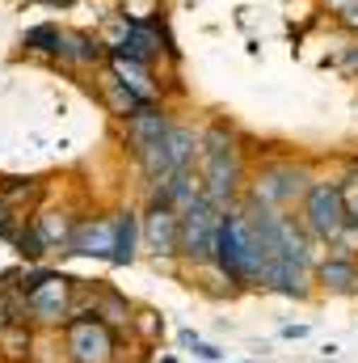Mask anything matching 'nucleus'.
<instances>
[{
    "instance_id": "30",
    "label": "nucleus",
    "mask_w": 358,
    "mask_h": 363,
    "mask_svg": "<svg viewBox=\"0 0 358 363\" xmlns=\"http://www.w3.org/2000/svg\"><path fill=\"white\" fill-rule=\"evenodd\" d=\"M354 174H358V161H354Z\"/></svg>"
},
{
    "instance_id": "4",
    "label": "nucleus",
    "mask_w": 358,
    "mask_h": 363,
    "mask_svg": "<svg viewBox=\"0 0 358 363\" xmlns=\"http://www.w3.org/2000/svg\"><path fill=\"white\" fill-rule=\"evenodd\" d=\"M64 342L72 363H114L118 351V334L97 317H72L64 325Z\"/></svg>"
},
{
    "instance_id": "18",
    "label": "nucleus",
    "mask_w": 358,
    "mask_h": 363,
    "mask_svg": "<svg viewBox=\"0 0 358 363\" xmlns=\"http://www.w3.org/2000/svg\"><path fill=\"white\" fill-rule=\"evenodd\" d=\"M165 148H169V157H173V169H190L194 157L202 152V140H198L194 131H185V127H169Z\"/></svg>"
},
{
    "instance_id": "2",
    "label": "nucleus",
    "mask_w": 358,
    "mask_h": 363,
    "mask_svg": "<svg viewBox=\"0 0 358 363\" xmlns=\"http://www.w3.org/2000/svg\"><path fill=\"white\" fill-rule=\"evenodd\" d=\"M224 216L215 203L198 199L194 207L181 211V258L202 267V262H215V245H219V233H224Z\"/></svg>"
},
{
    "instance_id": "27",
    "label": "nucleus",
    "mask_w": 358,
    "mask_h": 363,
    "mask_svg": "<svg viewBox=\"0 0 358 363\" xmlns=\"http://www.w3.org/2000/svg\"><path fill=\"white\" fill-rule=\"evenodd\" d=\"M194 355H198V359H207V363H219V359H224V351H219V347H211V342H202V338L194 342Z\"/></svg>"
},
{
    "instance_id": "1",
    "label": "nucleus",
    "mask_w": 358,
    "mask_h": 363,
    "mask_svg": "<svg viewBox=\"0 0 358 363\" xmlns=\"http://www.w3.org/2000/svg\"><path fill=\"white\" fill-rule=\"evenodd\" d=\"M245 182V157L228 127H211L202 135V194L219 211H232V199Z\"/></svg>"
},
{
    "instance_id": "10",
    "label": "nucleus",
    "mask_w": 358,
    "mask_h": 363,
    "mask_svg": "<svg viewBox=\"0 0 358 363\" xmlns=\"http://www.w3.org/2000/svg\"><path fill=\"white\" fill-rule=\"evenodd\" d=\"M105 47H110V43L93 38V34H85V30H64V34H59L55 60H64V64H72V68H93V64L105 60Z\"/></svg>"
},
{
    "instance_id": "14",
    "label": "nucleus",
    "mask_w": 358,
    "mask_h": 363,
    "mask_svg": "<svg viewBox=\"0 0 358 363\" xmlns=\"http://www.w3.org/2000/svg\"><path fill=\"white\" fill-rule=\"evenodd\" d=\"M114 228H118V241H114L110 267H131V262H135V245H139L144 224L135 220V211H114Z\"/></svg>"
},
{
    "instance_id": "15",
    "label": "nucleus",
    "mask_w": 358,
    "mask_h": 363,
    "mask_svg": "<svg viewBox=\"0 0 358 363\" xmlns=\"http://www.w3.org/2000/svg\"><path fill=\"white\" fill-rule=\"evenodd\" d=\"M34 228L42 233V241H47L51 250H64V254H68L72 233H76L72 216H64V211H42V216H34Z\"/></svg>"
},
{
    "instance_id": "6",
    "label": "nucleus",
    "mask_w": 358,
    "mask_h": 363,
    "mask_svg": "<svg viewBox=\"0 0 358 363\" xmlns=\"http://www.w3.org/2000/svg\"><path fill=\"white\" fill-rule=\"evenodd\" d=\"M312 190V178H308V169H299V165H270L258 174L253 182V190H249V199L253 203H262V207H287V203H295V199H304Z\"/></svg>"
},
{
    "instance_id": "21",
    "label": "nucleus",
    "mask_w": 358,
    "mask_h": 363,
    "mask_svg": "<svg viewBox=\"0 0 358 363\" xmlns=\"http://www.w3.org/2000/svg\"><path fill=\"white\" fill-rule=\"evenodd\" d=\"M0 194H4L8 203H21V199H38V194H42V182H34V178H8L4 186H0Z\"/></svg>"
},
{
    "instance_id": "13",
    "label": "nucleus",
    "mask_w": 358,
    "mask_h": 363,
    "mask_svg": "<svg viewBox=\"0 0 358 363\" xmlns=\"http://www.w3.org/2000/svg\"><path fill=\"white\" fill-rule=\"evenodd\" d=\"M156 43H161V26H156V21H131V30H127V38H122V47H118V55H131V60H139V64H152Z\"/></svg>"
},
{
    "instance_id": "20",
    "label": "nucleus",
    "mask_w": 358,
    "mask_h": 363,
    "mask_svg": "<svg viewBox=\"0 0 358 363\" xmlns=\"http://www.w3.org/2000/svg\"><path fill=\"white\" fill-rule=\"evenodd\" d=\"M13 245H17V254H21L25 262H38V258H47V250H51V245L42 241V233H38L34 224H25V228H21V233L13 237Z\"/></svg>"
},
{
    "instance_id": "28",
    "label": "nucleus",
    "mask_w": 358,
    "mask_h": 363,
    "mask_svg": "<svg viewBox=\"0 0 358 363\" xmlns=\"http://www.w3.org/2000/svg\"><path fill=\"white\" fill-rule=\"evenodd\" d=\"M308 334V325H282V338H304Z\"/></svg>"
},
{
    "instance_id": "3",
    "label": "nucleus",
    "mask_w": 358,
    "mask_h": 363,
    "mask_svg": "<svg viewBox=\"0 0 358 363\" xmlns=\"http://www.w3.org/2000/svg\"><path fill=\"white\" fill-rule=\"evenodd\" d=\"M304 228L316 241H337L346 233V203L337 182H312V190L304 194Z\"/></svg>"
},
{
    "instance_id": "19",
    "label": "nucleus",
    "mask_w": 358,
    "mask_h": 363,
    "mask_svg": "<svg viewBox=\"0 0 358 363\" xmlns=\"http://www.w3.org/2000/svg\"><path fill=\"white\" fill-rule=\"evenodd\" d=\"M59 34H64V30L51 26V21H47V26H34V30H25V47L38 51V55H55V51H59Z\"/></svg>"
},
{
    "instance_id": "29",
    "label": "nucleus",
    "mask_w": 358,
    "mask_h": 363,
    "mask_svg": "<svg viewBox=\"0 0 358 363\" xmlns=\"http://www.w3.org/2000/svg\"><path fill=\"white\" fill-rule=\"evenodd\" d=\"M47 4H59V9H68V4H76V0H47Z\"/></svg>"
},
{
    "instance_id": "8",
    "label": "nucleus",
    "mask_w": 358,
    "mask_h": 363,
    "mask_svg": "<svg viewBox=\"0 0 358 363\" xmlns=\"http://www.w3.org/2000/svg\"><path fill=\"white\" fill-rule=\"evenodd\" d=\"M114 241H118L114 216H93V220H81V224H76L68 254H81V258H101V262H110V258H114Z\"/></svg>"
},
{
    "instance_id": "26",
    "label": "nucleus",
    "mask_w": 358,
    "mask_h": 363,
    "mask_svg": "<svg viewBox=\"0 0 358 363\" xmlns=\"http://www.w3.org/2000/svg\"><path fill=\"white\" fill-rule=\"evenodd\" d=\"M0 237H13V203L0 194Z\"/></svg>"
},
{
    "instance_id": "12",
    "label": "nucleus",
    "mask_w": 358,
    "mask_h": 363,
    "mask_svg": "<svg viewBox=\"0 0 358 363\" xmlns=\"http://www.w3.org/2000/svg\"><path fill=\"white\" fill-rule=\"evenodd\" d=\"M110 68H114V77H118L131 93H139L148 106H156V85H152V77H148V64H139V60H131V55L110 51Z\"/></svg>"
},
{
    "instance_id": "23",
    "label": "nucleus",
    "mask_w": 358,
    "mask_h": 363,
    "mask_svg": "<svg viewBox=\"0 0 358 363\" xmlns=\"http://www.w3.org/2000/svg\"><path fill=\"white\" fill-rule=\"evenodd\" d=\"M21 313H25V304H21V296H8V291H0V334H4L8 325H17V321H25Z\"/></svg>"
},
{
    "instance_id": "5",
    "label": "nucleus",
    "mask_w": 358,
    "mask_h": 363,
    "mask_svg": "<svg viewBox=\"0 0 358 363\" xmlns=\"http://www.w3.org/2000/svg\"><path fill=\"white\" fill-rule=\"evenodd\" d=\"M72 291H76V279H68V274H55L42 283V287H34L21 304H25V313H30V321H38V325H68L72 321Z\"/></svg>"
},
{
    "instance_id": "11",
    "label": "nucleus",
    "mask_w": 358,
    "mask_h": 363,
    "mask_svg": "<svg viewBox=\"0 0 358 363\" xmlns=\"http://www.w3.org/2000/svg\"><path fill=\"white\" fill-rule=\"evenodd\" d=\"M316 279H321V287H329L333 296H350V291H358V262L346 258V254H333V258H325V262L316 267Z\"/></svg>"
},
{
    "instance_id": "17",
    "label": "nucleus",
    "mask_w": 358,
    "mask_h": 363,
    "mask_svg": "<svg viewBox=\"0 0 358 363\" xmlns=\"http://www.w3.org/2000/svg\"><path fill=\"white\" fill-rule=\"evenodd\" d=\"M101 97H105V110L110 114H122V118H131V114H139L148 101L139 97V93H131L118 77H105V85H101Z\"/></svg>"
},
{
    "instance_id": "24",
    "label": "nucleus",
    "mask_w": 358,
    "mask_h": 363,
    "mask_svg": "<svg viewBox=\"0 0 358 363\" xmlns=\"http://www.w3.org/2000/svg\"><path fill=\"white\" fill-rule=\"evenodd\" d=\"M342 203H346V228H358V174L342 182Z\"/></svg>"
},
{
    "instance_id": "25",
    "label": "nucleus",
    "mask_w": 358,
    "mask_h": 363,
    "mask_svg": "<svg viewBox=\"0 0 358 363\" xmlns=\"http://www.w3.org/2000/svg\"><path fill=\"white\" fill-rule=\"evenodd\" d=\"M329 13L337 17V26L358 30V0H329Z\"/></svg>"
},
{
    "instance_id": "16",
    "label": "nucleus",
    "mask_w": 358,
    "mask_h": 363,
    "mask_svg": "<svg viewBox=\"0 0 358 363\" xmlns=\"http://www.w3.org/2000/svg\"><path fill=\"white\" fill-rule=\"evenodd\" d=\"M93 317L105 321L110 330H114V325H131V304H127L114 287H101V291L93 296Z\"/></svg>"
},
{
    "instance_id": "22",
    "label": "nucleus",
    "mask_w": 358,
    "mask_h": 363,
    "mask_svg": "<svg viewBox=\"0 0 358 363\" xmlns=\"http://www.w3.org/2000/svg\"><path fill=\"white\" fill-rule=\"evenodd\" d=\"M131 325H135L148 342H156V338L165 334V321H161V313H152V308H139V313L131 317Z\"/></svg>"
},
{
    "instance_id": "7",
    "label": "nucleus",
    "mask_w": 358,
    "mask_h": 363,
    "mask_svg": "<svg viewBox=\"0 0 358 363\" xmlns=\"http://www.w3.org/2000/svg\"><path fill=\"white\" fill-rule=\"evenodd\" d=\"M144 245L156 258H178L181 254V211L165 207V203H152L148 216H144Z\"/></svg>"
},
{
    "instance_id": "9",
    "label": "nucleus",
    "mask_w": 358,
    "mask_h": 363,
    "mask_svg": "<svg viewBox=\"0 0 358 363\" xmlns=\"http://www.w3.org/2000/svg\"><path fill=\"white\" fill-rule=\"evenodd\" d=\"M169 114L161 110V106H144L139 114H131L127 123H122V140H127V148H131V157H139L144 148H152V144H161L165 135H169Z\"/></svg>"
}]
</instances>
